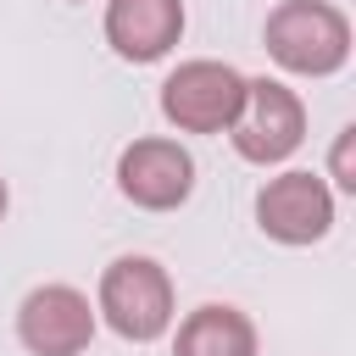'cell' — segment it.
Returning a JSON list of instances; mask_svg holds the SVG:
<instances>
[{"label":"cell","mask_w":356,"mask_h":356,"mask_svg":"<svg viewBox=\"0 0 356 356\" xmlns=\"http://www.w3.org/2000/svg\"><path fill=\"white\" fill-rule=\"evenodd\" d=\"M261 39L267 56L300 78H328L350 61V17L328 0H278Z\"/></svg>","instance_id":"6da1fadb"},{"label":"cell","mask_w":356,"mask_h":356,"mask_svg":"<svg viewBox=\"0 0 356 356\" xmlns=\"http://www.w3.org/2000/svg\"><path fill=\"white\" fill-rule=\"evenodd\" d=\"M95 312L134 345H150L172 328V278L150 256H117L100 273V300Z\"/></svg>","instance_id":"7a4b0ae2"},{"label":"cell","mask_w":356,"mask_h":356,"mask_svg":"<svg viewBox=\"0 0 356 356\" xmlns=\"http://www.w3.org/2000/svg\"><path fill=\"white\" fill-rule=\"evenodd\" d=\"M228 139L256 167H273V161L295 156L300 139H306V106H300V95L284 89L278 78H245V100H239V117L228 122Z\"/></svg>","instance_id":"3957f363"},{"label":"cell","mask_w":356,"mask_h":356,"mask_svg":"<svg viewBox=\"0 0 356 356\" xmlns=\"http://www.w3.org/2000/svg\"><path fill=\"white\" fill-rule=\"evenodd\" d=\"M239 100H245V78L228 61H184L161 83V117L178 134H228Z\"/></svg>","instance_id":"277c9868"},{"label":"cell","mask_w":356,"mask_h":356,"mask_svg":"<svg viewBox=\"0 0 356 356\" xmlns=\"http://www.w3.org/2000/svg\"><path fill=\"white\" fill-rule=\"evenodd\" d=\"M17 339L33 356H78L95 339V306L72 284H39L17 306Z\"/></svg>","instance_id":"5b68a950"},{"label":"cell","mask_w":356,"mask_h":356,"mask_svg":"<svg viewBox=\"0 0 356 356\" xmlns=\"http://www.w3.org/2000/svg\"><path fill=\"white\" fill-rule=\"evenodd\" d=\"M256 222L278 245H312L334 228V195L317 172H278L256 195Z\"/></svg>","instance_id":"8992f818"},{"label":"cell","mask_w":356,"mask_h":356,"mask_svg":"<svg viewBox=\"0 0 356 356\" xmlns=\"http://www.w3.org/2000/svg\"><path fill=\"white\" fill-rule=\"evenodd\" d=\"M117 189L145 211H172L195 189V161L178 139H134L117 156Z\"/></svg>","instance_id":"52a82bcc"},{"label":"cell","mask_w":356,"mask_h":356,"mask_svg":"<svg viewBox=\"0 0 356 356\" xmlns=\"http://www.w3.org/2000/svg\"><path fill=\"white\" fill-rule=\"evenodd\" d=\"M184 33V0H106V44L122 61H161Z\"/></svg>","instance_id":"ba28073f"},{"label":"cell","mask_w":356,"mask_h":356,"mask_svg":"<svg viewBox=\"0 0 356 356\" xmlns=\"http://www.w3.org/2000/svg\"><path fill=\"white\" fill-rule=\"evenodd\" d=\"M172 356H256V323L239 306H195L178 323Z\"/></svg>","instance_id":"9c48e42d"},{"label":"cell","mask_w":356,"mask_h":356,"mask_svg":"<svg viewBox=\"0 0 356 356\" xmlns=\"http://www.w3.org/2000/svg\"><path fill=\"white\" fill-rule=\"evenodd\" d=\"M350 150H356V128H339V139H334V156H328V172H334V184H339V189H356Z\"/></svg>","instance_id":"30bf717a"},{"label":"cell","mask_w":356,"mask_h":356,"mask_svg":"<svg viewBox=\"0 0 356 356\" xmlns=\"http://www.w3.org/2000/svg\"><path fill=\"white\" fill-rule=\"evenodd\" d=\"M0 217H6V178H0Z\"/></svg>","instance_id":"8fae6325"}]
</instances>
